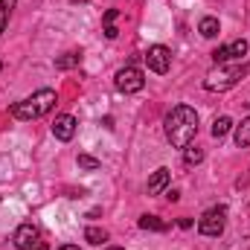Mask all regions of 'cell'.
Returning a JSON list of instances; mask_svg holds the SVG:
<instances>
[{"instance_id":"obj_20","label":"cell","mask_w":250,"mask_h":250,"mask_svg":"<svg viewBox=\"0 0 250 250\" xmlns=\"http://www.w3.org/2000/svg\"><path fill=\"white\" fill-rule=\"evenodd\" d=\"M117 15H120L117 9H108V12H105V26H111V23L117 21Z\"/></svg>"},{"instance_id":"obj_2","label":"cell","mask_w":250,"mask_h":250,"mask_svg":"<svg viewBox=\"0 0 250 250\" xmlns=\"http://www.w3.org/2000/svg\"><path fill=\"white\" fill-rule=\"evenodd\" d=\"M56 102H59L56 90L44 87V90H38V93H32V96H26V99L15 102V105L9 108V114H12L15 120H23V123H29V120H41L44 114H50Z\"/></svg>"},{"instance_id":"obj_1","label":"cell","mask_w":250,"mask_h":250,"mask_svg":"<svg viewBox=\"0 0 250 250\" xmlns=\"http://www.w3.org/2000/svg\"><path fill=\"white\" fill-rule=\"evenodd\" d=\"M166 140L175 146V148H187L189 143L195 140V134H198V114H195V108H189V105H175L169 114H166Z\"/></svg>"},{"instance_id":"obj_4","label":"cell","mask_w":250,"mask_h":250,"mask_svg":"<svg viewBox=\"0 0 250 250\" xmlns=\"http://www.w3.org/2000/svg\"><path fill=\"white\" fill-rule=\"evenodd\" d=\"M224 224H227V207H209L204 215H201V221H198V230L204 233V236H221L224 233Z\"/></svg>"},{"instance_id":"obj_26","label":"cell","mask_w":250,"mask_h":250,"mask_svg":"<svg viewBox=\"0 0 250 250\" xmlns=\"http://www.w3.org/2000/svg\"><path fill=\"white\" fill-rule=\"evenodd\" d=\"M105 250H123V248H105Z\"/></svg>"},{"instance_id":"obj_8","label":"cell","mask_w":250,"mask_h":250,"mask_svg":"<svg viewBox=\"0 0 250 250\" xmlns=\"http://www.w3.org/2000/svg\"><path fill=\"white\" fill-rule=\"evenodd\" d=\"M242 56H248V41H245V38H242V41H233V44H227V47H218V50L212 53V62L227 64V62H233V59H242Z\"/></svg>"},{"instance_id":"obj_21","label":"cell","mask_w":250,"mask_h":250,"mask_svg":"<svg viewBox=\"0 0 250 250\" xmlns=\"http://www.w3.org/2000/svg\"><path fill=\"white\" fill-rule=\"evenodd\" d=\"M117 35H120V29H117L114 23H111V26H105V38H111V41H114Z\"/></svg>"},{"instance_id":"obj_25","label":"cell","mask_w":250,"mask_h":250,"mask_svg":"<svg viewBox=\"0 0 250 250\" xmlns=\"http://www.w3.org/2000/svg\"><path fill=\"white\" fill-rule=\"evenodd\" d=\"M70 3H87V0H70Z\"/></svg>"},{"instance_id":"obj_17","label":"cell","mask_w":250,"mask_h":250,"mask_svg":"<svg viewBox=\"0 0 250 250\" xmlns=\"http://www.w3.org/2000/svg\"><path fill=\"white\" fill-rule=\"evenodd\" d=\"M204 160V148H198V146H187V151H184V163L187 166H198Z\"/></svg>"},{"instance_id":"obj_22","label":"cell","mask_w":250,"mask_h":250,"mask_svg":"<svg viewBox=\"0 0 250 250\" xmlns=\"http://www.w3.org/2000/svg\"><path fill=\"white\" fill-rule=\"evenodd\" d=\"M166 198H169V201H178V198H181V192H178V189H169V195H166Z\"/></svg>"},{"instance_id":"obj_6","label":"cell","mask_w":250,"mask_h":250,"mask_svg":"<svg viewBox=\"0 0 250 250\" xmlns=\"http://www.w3.org/2000/svg\"><path fill=\"white\" fill-rule=\"evenodd\" d=\"M146 64H148V70H154V73H169V64H172V53H169V47H163V44H154V47H148V53H146Z\"/></svg>"},{"instance_id":"obj_23","label":"cell","mask_w":250,"mask_h":250,"mask_svg":"<svg viewBox=\"0 0 250 250\" xmlns=\"http://www.w3.org/2000/svg\"><path fill=\"white\" fill-rule=\"evenodd\" d=\"M59 250H79L76 245H64V248H59Z\"/></svg>"},{"instance_id":"obj_14","label":"cell","mask_w":250,"mask_h":250,"mask_svg":"<svg viewBox=\"0 0 250 250\" xmlns=\"http://www.w3.org/2000/svg\"><path fill=\"white\" fill-rule=\"evenodd\" d=\"M84 242H87V245H102V242H108V230H102V227H87V230H84Z\"/></svg>"},{"instance_id":"obj_5","label":"cell","mask_w":250,"mask_h":250,"mask_svg":"<svg viewBox=\"0 0 250 250\" xmlns=\"http://www.w3.org/2000/svg\"><path fill=\"white\" fill-rule=\"evenodd\" d=\"M114 84H117L120 93H137V90H143L146 76H143V70H137V67H123V70L117 73Z\"/></svg>"},{"instance_id":"obj_16","label":"cell","mask_w":250,"mask_h":250,"mask_svg":"<svg viewBox=\"0 0 250 250\" xmlns=\"http://www.w3.org/2000/svg\"><path fill=\"white\" fill-rule=\"evenodd\" d=\"M230 128H233V120H230V117H218V120L212 123V137H215V140H221Z\"/></svg>"},{"instance_id":"obj_27","label":"cell","mask_w":250,"mask_h":250,"mask_svg":"<svg viewBox=\"0 0 250 250\" xmlns=\"http://www.w3.org/2000/svg\"><path fill=\"white\" fill-rule=\"evenodd\" d=\"M0 70H3V62H0Z\"/></svg>"},{"instance_id":"obj_15","label":"cell","mask_w":250,"mask_h":250,"mask_svg":"<svg viewBox=\"0 0 250 250\" xmlns=\"http://www.w3.org/2000/svg\"><path fill=\"white\" fill-rule=\"evenodd\" d=\"M236 146H239V148H248L250 146V117L242 120V125L236 128Z\"/></svg>"},{"instance_id":"obj_28","label":"cell","mask_w":250,"mask_h":250,"mask_svg":"<svg viewBox=\"0 0 250 250\" xmlns=\"http://www.w3.org/2000/svg\"><path fill=\"white\" fill-rule=\"evenodd\" d=\"M248 105H250V102H248Z\"/></svg>"},{"instance_id":"obj_10","label":"cell","mask_w":250,"mask_h":250,"mask_svg":"<svg viewBox=\"0 0 250 250\" xmlns=\"http://www.w3.org/2000/svg\"><path fill=\"white\" fill-rule=\"evenodd\" d=\"M169 178H172V172L166 169V166H160L151 178H148V195H157V192H163L166 184H169Z\"/></svg>"},{"instance_id":"obj_11","label":"cell","mask_w":250,"mask_h":250,"mask_svg":"<svg viewBox=\"0 0 250 250\" xmlns=\"http://www.w3.org/2000/svg\"><path fill=\"white\" fill-rule=\"evenodd\" d=\"M79 62H82V53L70 50V53H64V56L56 59V70H73V67H79Z\"/></svg>"},{"instance_id":"obj_19","label":"cell","mask_w":250,"mask_h":250,"mask_svg":"<svg viewBox=\"0 0 250 250\" xmlns=\"http://www.w3.org/2000/svg\"><path fill=\"white\" fill-rule=\"evenodd\" d=\"M79 166L82 169H99V160L90 157V154H79Z\"/></svg>"},{"instance_id":"obj_13","label":"cell","mask_w":250,"mask_h":250,"mask_svg":"<svg viewBox=\"0 0 250 250\" xmlns=\"http://www.w3.org/2000/svg\"><path fill=\"white\" fill-rule=\"evenodd\" d=\"M140 227H143V230H154V233L169 230V224H166V221H160L157 215H143V218H140Z\"/></svg>"},{"instance_id":"obj_12","label":"cell","mask_w":250,"mask_h":250,"mask_svg":"<svg viewBox=\"0 0 250 250\" xmlns=\"http://www.w3.org/2000/svg\"><path fill=\"white\" fill-rule=\"evenodd\" d=\"M218 18H201V23H198V32L204 35V38H215L218 35Z\"/></svg>"},{"instance_id":"obj_7","label":"cell","mask_w":250,"mask_h":250,"mask_svg":"<svg viewBox=\"0 0 250 250\" xmlns=\"http://www.w3.org/2000/svg\"><path fill=\"white\" fill-rule=\"evenodd\" d=\"M12 242H15L18 250H32V248L41 245V230H38L35 224H21V227L15 230V236H12Z\"/></svg>"},{"instance_id":"obj_24","label":"cell","mask_w":250,"mask_h":250,"mask_svg":"<svg viewBox=\"0 0 250 250\" xmlns=\"http://www.w3.org/2000/svg\"><path fill=\"white\" fill-rule=\"evenodd\" d=\"M32 250H47V248H44V242H41V245H38V248H32Z\"/></svg>"},{"instance_id":"obj_9","label":"cell","mask_w":250,"mask_h":250,"mask_svg":"<svg viewBox=\"0 0 250 250\" xmlns=\"http://www.w3.org/2000/svg\"><path fill=\"white\" fill-rule=\"evenodd\" d=\"M53 134H56V140L70 143V140H73V134H76V117H70V114L56 117V123H53Z\"/></svg>"},{"instance_id":"obj_18","label":"cell","mask_w":250,"mask_h":250,"mask_svg":"<svg viewBox=\"0 0 250 250\" xmlns=\"http://www.w3.org/2000/svg\"><path fill=\"white\" fill-rule=\"evenodd\" d=\"M15 3H18V0H0V35H3V29H6V23H9V15H12Z\"/></svg>"},{"instance_id":"obj_3","label":"cell","mask_w":250,"mask_h":250,"mask_svg":"<svg viewBox=\"0 0 250 250\" xmlns=\"http://www.w3.org/2000/svg\"><path fill=\"white\" fill-rule=\"evenodd\" d=\"M250 73V64H236V67H230V70H215V73H209L207 79H204V87L207 90H227V87H233L242 76H248Z\"/></svg>"}]
</instances>
